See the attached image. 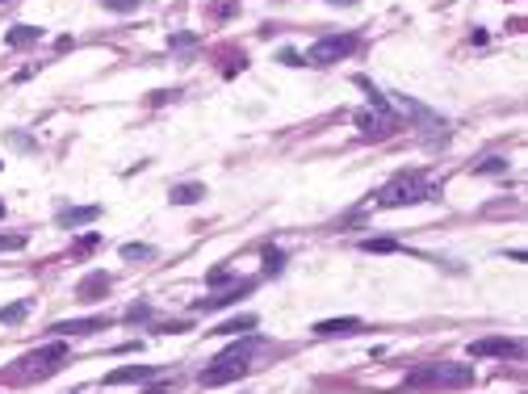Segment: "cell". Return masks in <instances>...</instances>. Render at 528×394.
<instances>
[{
	"mask_svg": "<svg viewBox=\"0 0 528 394\" xmlns=\"http://www.w3.org/2000/svg\"><path fill=\"white\" fill-rule=\"evenodd\" d=\"M436 189L424 181V172H399L390 185L378 189V206L394 210V206H415V202H432Z\"/></svg>",
	"mask_w": 528,
	"mask_h": 394,
	"instance_id": "6da1fadb",
	"label": "cell"
},
{
	"mask_svg": "<svg viewBox=\"0 0 528 394\" xmlns=\"http://www.w3.org/2000/svg\"><path fill=\"white\" fill-rule=\"evenodd\" d=\"M352 50H357V38H352V34H327V38H319L315 46H306L302 63H311V67H331V63L348 59Z\"/></svg>",
	"mask_w": 528,
	"mask_h": 394,
	"instance_id": "7a4b0ae2",
	"label": "cell"
},
{
	"mask_svg": "<svg viewBox=\"0 0 528 394\" xmlns=\"http://www.w3.org/2000/svg\"><path fill=\"white\" fill-rule=\"evenodd\" d=\"M474 365H424L407 378V386H470Z\"/></svg>",
	"mask_w": 528,
	"mask_h": 394,
	"instance_id": "3957f363",
	"label": "cell"
},
{
	"mask_svg": "<svg viewBox=\"0 0 528 394\" xmlns=\"http://www.w3.org/2000/svg\"><path fill=\"white\" fill-rule=\"evenodd\" d=\"M248 370H252L248 361H214L210 370L197 374V382H201V386H227V382H239Z\"/></svg>",
	"mask_w": 528,
	"mask_h": 394,
	"instance_id": "277c9868",
	"label": "cell"
},
{
	"mask_svg": "<svg viewBox=\"0 0 528 394\" xmlns=\"http://www.w3.org/2000/svg\"><path fill=\"white\" fill-rule=\"evenodd\" d=\"M256 290V281L248 277V281H239V286H231V290H222V294H214V298H201V302H193V311H201V315H214V311H222V307H235L243 294H252Z\"/></svg>",
	"mask_w": 528,
	"mask_h": 394,
	"instance_id": "5b68a950",
	"label": "cell"
},
{
	"mask_svg": "<svg viewBox=\"0 0 528 394\" xmlns=\"http://www.w3.org/2000/svg\"><path fill=\"white\" fill-rule=\"evenodd\" d=\"M357 130H361L365 139H386V134H394V113L361 109V113H357Z\"/></svg>",
	"mask_w": 528,
	"mask_h": 394,
	"instance_id": "8992f818",
	"label": "cell"
},
{
	"mask_svg": "<svg viewBox=\"0 0 528 394\" xmlns=\"http://www.w3.org/2000/svg\"><path fill=\"white\" fill-rule=\"evenodd\" d=\"M67 357V349L63 344H46V349H38V353H29L21 365H29V374H38V378H46V374H55L59 370V361Z\"/></svg>",
	"mask_w": 528,
	"mask_h": 394,
	"instance_id": "52a82bcc",
	"label": "cell"
},
{
	"mask_svg": "<svg viewBox=\"0 0 528 394\" xmlns=\"http://www.w3.org/2000/svg\"><path fill=\"white\" fill-rule=\"evenodd\" d=\"M470 357H520V340L487 336V340H474V344H470Z\"/></svg>",
	"mask_w": 528,
	"mask_h": 394,
	"instance_id": "ba28073f",
	"label": "cell"
},
{
	"mask_svg": "<svg viewBox=\"0 0 528 394\" xmlns=\"http://www.w3.org/2000/svg\"><path fill=\"white\" fill-rule=\"evenodd\" d=\"M97 218H101V206H63V210L55 214V223H59L63 231L88 227V223H97Z\"/></svg>",
	"mask_w": 528,
	"mask_h": 394,
	"instance_id": "9c48e42d",
	"label": "cell"
},
{
	"mask_svg": "<svg viewBox=\"0 0 528 394\" xmlns=\"http://www.w3.org/2000/svg\"><path fill=\"white\" fill-rule=\"evenodd\" d=\"M105 328H109V315H88V319H63L50 332L55 336H88V332H105Z\"/></svg>",
	"mask_w": 528,
	"mask_h": 394,
	"instance_id": "30bf717a",
	"label": "cell"
},
{
	"mask_svg": "<svg viewBox=\"0 0 528 394\" xmlns=\"http://www.w3.org/2000/svg\"><path fill=\"white\" fill-rule=\"evenodd\" d=\"M109 290H113V277L97 269V273H88V277L76 286V298H80V302H97V298H105Z\"/></svg>",
	"mask_w": 528,
	"mask_h": 394,
	"instance_id": "8fae6325",
	"label": "cell"
},
{
	"mask_svg": "<svg viewBox=\"0 0 528 394\" xmlns=\"http://www.w3.org/2000/svg\"><path fill=\"white\" fill-rule=\"evenodd\" d=\"M365 323L357 319V315H344V319H323V323H315L311 332L315 336H323V340H331V336H357Z\"/></svg>",
	"mask_w": 528,
	"mask_h": 394,
	"instance_id": "7c38bea8",
	"label": "cell"
},
{
	"mask_svg": "<svg viewBox=\"0 0 528 394\" xmlns=\"http://www.w3.org/2000/svg\"><path fill=\"white\" fill-rule=\"evenodd\" d=\"M399 105H403V109H407V113H411V118H415L424 130H445V126H449L441 113H432V109H428V105H420L415 97H399Z\"/></svg>",
	"mask_w": 528,
	"mask_h": 394,
	"instance_id": "4fadbf2b",
	"label": "cell"
},
{
	"mask_svg": "<svg viewBox=\"0 0 528 394\" xmlns=\"http://www.w3.org/2000/svg\"><path fill=\"white\" fill-rule=\"evenodd\" d=\"M147 378H155L151 365H122V370L105 374V386H130V382H147Z\"/></svg>",
	"mask_w": 528,
	"mask_h": 394,
	"instance_id": "5bb4252c",
	"label": "cell"
},
{
	"mask_svg": "<svg viewBox=\"0 0 528 394\" xmlns=\"http://www.w3.org/2000/svg\"><path fill=\"white\" fill-rule=\"evenodd\" d=\"M168 197H172V206H197L206 197V185L201 181H185V185H172Z\"/></svg>",
	"mask_w": 528,
	"mask_h": 394,
	"instance_id": "9a60e30c",
	"label": "cell"
},
{
	"mask_svg": "<svg viewBox=\"0 0 528 394\" xmlns=\"http://www.w3.org/2000/svg\"><path fill=\"white\" fill-rule=\"evenodd\" d=\"M42 38V29L38 25H13L8 34H4V46H13V50H25V46H34Z\"/></svg>",
	"mask_w": 528,
	"mask_h": 394,
	"instance_id": "2e32d148",
	"label": "cell"
},
{
	"mask_svg": "<svg viewBox=\"0 0 528 394\" xmlns=\"http://www.w3.org/2000/svg\"><path fill=\"white\" fill-rule=\"evenodd\" d=\"M252 328H256V315H235V319L218 323L210 336H243V332H252Z\"/></svg>",
	"mask_w": 528,
	"mask_h": 394,
	"instance_id": "e0dca14e",
	"label": "cell"
},
{
	"mask_svg": "<svg viewBox=\"0 0 528 394\" xmlns=\"http://www.w3.org/2000/svg\"><path fill=\"white\" fill-rule=\"evenodd\" d=\"M357 88H365V92H369V105H373L378 113H390V101H386V92H382V88H378L369 76H357Z\"/></svg>",
	"mask_w": 528,
	"mask_h": 394,
	"instance_id": "ac0fdd59",
	"label": "cell"
},
{
	"mask_svg": "<svg viewBox=\"0 0 528 394\" xmlns=\"http://www.w3.org/2000/svg\"><path fill=\"white\" fill-rule=\"evenodd\" d=\"M25 315H29V298H17V302L0 307V323H8V328H13V323H21Z\"/></svg>",
	"mask_w": 528,
	"mask_h": 394,
	"instance_id": "d6986e66",
	"label": "cell"
},
{
	"mask_svg": "<svg viewBox=\"0 0 528 394\" xmlns=\"http://www.w3.org/2000/svg\"><path fill=\"white\" fill-rule=\"evenodd\" d=\"M151 256H155L151 244H126V248H122V260H130V265H134V260H151Z\"/></svg>",
	"mask_w": 528,
	"mask_h": 394,
	"instance_id": "ffe728a7",
	"label": "cell"
},
{
	"mask_svg": "<svg viewBox=\"0 0 528 394\" xmlns=\"http://www.w3.org/2000/svg\"><path fill=\"white\" fill-rule=\"evenodd\" d=\"M361 252H373V256H386V252H399L394 239H361Z\"/></svg>",
	"mask_w": 528,
	"mask_h": 394,
	"instance_id": "44dd1931",
	"label": "cell"
},
{
	"mask_svg": "<svg viewBox=\"0 0 528 394\" xmlns=\"http://www.w3.org/2000/svg\"><path fill=\"white\" fill-rule=\"evenodd\" d=\"M281 269H285V252H281V248H269V252H264V273L277 277Z\"/></svg>",
	"mask_w": 528,
	"mask_h": 394,
	"instance_id": "7402d4cb",
	"label": "cell"
},
{
	"mask_svg": "<svg viewBox=\"0 0 528 394\" xmlns=\"http://www.w3.org/2000/svg\"><path fill=\"white\" fill-rule=\"evenodd\" d=\"M147 319H151V302H134L126 311V323H147Z\"/></svg>",
	"mask_w": 528,
	"mask_h": 394,
	"instance_id": "603a6c76",
	"label": "cell"
},
{
	"mask_svg": "<svg viewBox=\"0 0 528 394\" xmlns=\"http://www.w3.org/2000/svg\"><path fill=\"white\" fill-rule=\"evenodd\" d=\"M478 172H491V176H499V172H508V160H504V155H491V160H483V164H478Z\"/></svg>",
	"mask_w": 528,
	"mask_h": 394,
	"instance_id": "cb8c5ba5",
	"label": "cell"
},
{
	"mask_svg": "<svg viewBox=\"0 0 528 394\" xmlns=\"http://www.w3.org/2000/svg\"><path fill=\"white\" fill-rule=\"evenodd\" d=\"M101 4H105L109 13H134V8H138L143 0H101Z\"/></svg>",
	"mask_w": 528,
	"mask_h": 394,
	"instance_id": "d4e9b609",
	"label": "cell"
},
{
	"mask_svg": "<svg viewBox=\"0 0 528 394\" xmlns=\"http://www.w3.org/2000/svg\"><path fill=\"white\" fill-rule=\"evenodd\" d=\"M29 239L25 235H0V252H17V248H25Z\"/></svg>",
	"mask_w": 528,
	"mask_h": 394,
	"instance_id": "484cf974",
	"label": "cell"
},
{
	"mask_svg": "<svg viewBox=\"0 0 528 394\" xmlns=\"http://www.w3.org/2000/svg\"><path fill=\"white\" fill-rule=\"evenodd\" d=\"M168 42H172V46H193V42H197V34H172Z\"/></svg>",
	"mask_w": 528,
	"mask_h": 394,
	"instance_id": "4316f807",
	"label": "cell"
},
{
	"mask_svg": "<svg viewBox=\"0 0 528 394\" xmlns=\"http://www.w3.org/2000/svg\"><path fill=\"white\" fill-rule=\"evenodd\" d=\"M281 63H285V67H302V55H298V50H281Z\"/></svg>",
	"mask_w": 528,
	"mask_h": 394,
	"instance_id": "83f0119b",
	"label": "cell"
},
{
	"mask_svg": "<svg viewBox=\"0 0 528 394\" xmlns=\"http://www.w3.org/2000/svg\"><path fill=\"white\" fill-rule=\"evenodd\" d=\"M159 332H189V319H176V323H159Z\"/></svg>",
	"mask_w": 528,
	"mask_h": 394,
	"instance_id": "f1b7e54d",
	"label": "cell"
},
{
	"mask_svg": "<svg viewBox=\"0 0 528 394\" xmlns=\"http://www.w3.org/2000/svg\"><path fill=\"white\" fill-rule=\"evenodd\" d=\"M327 4H340V8H357L361 0H327Z\"/></svg>",
	"mask_w": 528,
	"mask_h": 394,
	"instance_id": "f546056e",
	"label": "cell"
},
{
	"mask_svg": "<svg viewBox=\"0 0 528 394\" xmlns=\"http://www.w3.org/2000/svg\"><path fill=\"white\" fill-rule=\"evenodd\" d=\"M0 218H4V197H0Z\"/></svg>",
	"mask_w": 528,
	"mask_h": 394,
	"instance_id": "4dcf8cb0",
	"label": "cell"
},
{
	"mask_svg": "<svg viewBox=\"0 0 528 394\" xmlns=\"http://www.w3.org/2000/svg\"><path fill=\"white\" fill-rule=\"evenodd\" d=\"M0 168H4V164H0Z\"/></svg>",
	"mask_w": 528,
	"mask_h": 394,
	"instance_id": "1f68e13d",
	"label": "cell"
},
{
	"mask_svg": "<svg viewBox=\"0 0 528 394\" xmlns=\"http://www.w3.org/2000/svg\"><path fill=\"white\" fill-rule=\"evenodd\" d=\"M0 4H4V0H0Z\"/></svg>",
	"mask_w": 528,
	"mask_h": 394,
	"instance_id": "d6a6232c",
	"label": "cell"
}]
</instances>
